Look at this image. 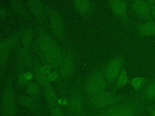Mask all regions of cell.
<instances>
[{"label": "cell", "instance_id": "28", "mask_svg": "<svg viewBox=\"0 0 155 116\" xmlns=\"http://www.w3.org/2000/svg\"><path fill=\"white\" fill-rule=\"evenodd\" d=\"M145 110L149 113L150 116H155V106H147Z\"/></svg>", "mask_w": 155, "mask_h": 116}, {"label": "cell", "instance_id": "4", "mask_svg": "<svg viewBox=\"0 0 155 116\" xmlns=\"http://www.w3.org/2000/svg\"><path fill=\"white\" fill-rule=\"evenodd\" d=\"M107 85L103 70H97L94 72L87 81L86 90L90 94L94 95L105 91Z\"/></svg>", "mask_w": 155, "mask_h": 116}, {"label": "cell", "instance_id": "21", "mask_svg": "<svg viewBox=\"0 0 155 116\" xmlns=\"http://www.w3.org/2000/svg\"><path fill=\"white\" fill-rule=\"evenodd\" d=\"M16 41V38L14 36H11L4 40L0 44V54L9 51L10 48L14 45Z\"/></svg>", "mask_w": 155, "mask_h": 116}, {"label": "cell", "instance_id": "9", "mask_svg": "<svg viewBox=\"0 0 155 116\" xmlns=\"http://www.w3.org/2000/svg\"><path fill=\"white\" fill-rule=\"evenodd\" d=\"M50 25L53 31L58 35L62 36L64 33V21L61 15L56 11H53L50 14Z\"/></svg>", "mask_w": 155, "mask_h": 116}, {"label": "cell", "instance_id": "13", "mask_svg": "<svg viewBox=\"0 0 155 116\" xmlns=\"http://www.w3.org/2000/svg\"><path fill=\"white\" fill-rule=\"evenodd\" d=\"M28 6L31 13L37 17H42L44 14V7L39 0H30L27 2Z\"/></svg>", "mask_w": 155, "mask_h": 116}, {"label": "cell", "instance_id": "20", "mask_svg": "<svg viewBox=\"0 0 155 116\" xmlns=\"http://www.w3.org/2000/svg\"><path fill=\"white\" fill-rule=\"evenodd\" d=\"M147 79L143 77H135L133 78L130 83L136 91H139L146 83Z\"/></svg>", "mask_w": 155, "mask_h": 116}, {"label": "cell", "instance_id": "23", "mask_svg": "<svg viewBox=\"0 0 155 116\" xmlns=\"http://www.w3.org/2000/svg\"><path fill=\"white\" fill-rule=\"evenodd\" d=\"M33 74L31 72H27L21 74L18 79V83L19 85H26L33 78Z\"/></svg>", "mask_w": 155, "mask_h": 116}, {"label": "cell", "instance_id": "7", "mask_svg": "<svg viewBox=\"0 0 155 116\" xmlns=\"http://www.w3.org/2000/svg\"><path fill=\"white\" fill-rule=\"evenodd\" d=\"M129 4L134 12L140 17L150 21H154L151 13V5L148 1H129Z\"/></svg>", "mask_w": 155, "mask_h": 116}, {"label": "cell", "instance_id": "18", "mask_svg": "<svg viewBox=\"0 0 155 116\" xmlns=\"http://www.w3.org/2000/svg\"><path fill=\"white\" fill-rule=\"evenodd\" d=\"M52 40L46 33H42L39 35L38 40V44L41 51L44 54L50 45Z\"/></svg>", "mask_w": 155, "mask_h": 116}, {"label": "cell", "instance_id": "30", "mask_svg": "<svg viewBox=\"0 0 155 116\" xmlns=\"http://www.w3.org/2000/svg\"><path fill=\"white\" fill-rule=\"evenodd\" d=\"M148 2H149V1H148ZM150 4L151 5V13L153 18L155 21V4H151V3H150Z\"/></svg>", "mask_w": 155, "mask_h": 116}, {"label": "cell", "instance_id": "6", "mask_svg": "<svg viewBox=\"0 0 155 116\" xmlns=\"http://www.w3.org/2000/svg\"><path fill=\"white\" fill-rule=\"evenodd\" d=\"M107 2L113 13L126 26L128 27H131L132 22L127 13L129 1L124 0H109Z\"/></svg>", "mask_w": 155, "mask_h": 116}, {"label": "cell", "instance_id": "14", "mask_svg": "<svg viewBox=\"0 0 155 116\" xmlns=\"http://www.w3.org/2000/svg\"><path fill=\"white\" fill-rule=\"evenodd\" d=\"M129 82L130 80H129L127 70L124 66H122L111 92L113 93H116V91L117 89L126 85Z\"/></svg>", "mask_w": 155, "mask_h": 116}, {"label": "cell", "instance_id": "17", "mask_svg": "<svg viewBox=\"0 0 155 116\" xmlns=\"http://www.w3.org/2000/svg\"><path fill=\"white\" fill-rule=\"evenodd\" d=\"M18 102L21 105L31 110H36L38 107L37 102L33 98L24 95L19 96Z\"/></svg>", "mask_w": 155, "mask_h": 116}, {"label": "cell", "instance_id": "27", "mask_svg": "<svg viewBox=\"0 0 155 116\" xmlns=\"http://www.w3.org/2000/svg\"><path fill=\"white\" fill-rule=\"evenodd\" d=\"M58 78V74L56 72H51L47 76V80L49 82H54Z\"/></svg>", "mask_w": 155, "mask_h": 116}, {"label": "cell", "instance_id": "1", "mask_svg": "<svg viewBox=\"0 0 155 116\" xmlns=\"http://www.w3.org/2000/svg\"><path fill=\"white\" fill-rule=\"evenodd\" d=\"M144 101L137 96L102 109L96 116H139L146 109Z\"/></svg>", "mask_w": 155, "mask_h": 116}, {"label": "cell", "instance_id": "22", "mask_svg": "<svg viewBox=\"0 0 155 116\" xmlns=\"http://www.w3.org/2000/svg\"><path fill=\"white\" fill-rule=\"evenodd\" d=\"M33 37V32L31 29H27L23 33L22 36V42L24 47H28L32 42Z\"/></svg>", "mask_w": 155, "mask_h": 116}, {"label": "cell", "instance_id": "3", "mask_svg": "<svg viewBox=\"0 0 155 116\" xmlns=\"http://www.w3.org/2000/svg\"><path fill=\"white\" fill-rule=\"evenodd\" d=\"M125 57L123 55L117 56L111 59L104 69V74L107 83L111 85L117 78L123 66Z\"/></svg>", "mask_w": 155, "mask_h": 116}, {"label": "cell", "instance_id": "26", "mask_svg": "<svg viewBox=\"0 0 155 116\" xmlns=\"http://www.w3.org/2000/svg\"><path fill=\"white\" fill-rule=\"evenodd\" d=\"M51 116H65L64 113L61 109L57 106L52 107L50 111Z\"/></svg>", "mask_w": 155, "mask_h": 116}, {"label": "cell", "instance_id": "2", "mask_svg": "<svg viewBox=\"0 0 155 116\" xmlns=\"http://www.w3.org/2000/svg\"><path fill=\"white\" fill-rule=\"evenodd\" d=\"M130 97L129 95L126 94H116L104 91L92 95L90 97V102L94 108L104 109L124 101Z\"/></svg>", "mask_w": 155, "mask_h": 116}, {"label": "cell", "instance_id": "11", "mask_svg": "<svg viewBox=\"0 0 155 116\" xmlns=\"http://www.w3.org/2000/svg\"><path fill=\"white\" fill-rule=\"evenodd\" d=\"M140 37L155 36V22L147 21L135 27Z\"/></svg>", "mask_w": 155, "mask_h": 116}, {"label": "cell", "instance_id": "24", "mask_svg": "<svg viewBox=\"0 0 155 116\" xmlns=\"http://www.w3.org/2000/svg\"><path fill=\"white\" fill-rule=\"evenodd\" d=\"M11 5L13 10L19 14H23L25 11L24 5L22 1L15 0L11 1Z\"/></svg>", "mask_w": 155, "mask_h": 116}, {"label": "cell", "instance_id": "10", "mask_svg": "<svg viewBox=\"0 0 155 116\" xmlns=\"http://www.w3.org/2000/svg\"><path fill=\"white\" fill-rule=\"evenodd\" d=\"M137 97L144 102L155 100V79L142 88L139 91Z\"/></svg>", "mask_w": 155, "mask_h": 116}, {"label": "cell", "instance_id": "19", "mask_svg": "<svg viewBox=\"0 0 155 116\" xmlns=\"http://www.w3.org/2000/svg\"><path fill=\"white\" fill-rule=\"evenodd\" d=\"M74 4L78 10L82 13H88L92 6L91 2L88 0H76L74 1Z\"/></svg>", "mask_w": 155, "mask_h": 116}, {"label": "cell", "instance_id": "5", "mask_svg": "<svg viewBox=\"0 0 155 116\" xmlns=\"http://www.w3.org/2000/svg\"><path fill=\"white\" fill-rule=\"evenodd\" d=\"M2 116H15L16 107L15 99V92L12 86L7 87L2 96Z\"/></svg>", "mask_w": 155, "mask_h": 116}, {"label": "cell", "instance_id": "16", "mask_svg": "<svg viewBox=\"0 0 155 116\" xmlns=\"http://www.w3.org/2000/svg\"><path fill=\"white\" fill-rule=\"evenodd\" d=\"M44 87V95L47 102L50 106H51V108L55 106L57 102V97L53 88L49 84Z\"/></svg>", "mask_w": 155, "mask_h": 116}, {"label": "cell", "instance_id": "25", "mask_svg": "<svg viewBox=\"0 0 155 116\" xmlns=\"http://www.w3.org/2000/svg\"><path fill=\"white\" fill-rule=\"evenodd\" d=\"M26 91L30 95H35L38 94L39 91V87L35 82H29L26 85Z\"/></svg>", "mask_w": 155, "mask_h": 116}, {"label": "cell", "instance_id": "15", "mask_svg": "<svg viewBox=\"0 0 155 116\" xmlns=\"http://www.w3.org/2000/svg\"><path fill=\"white\" fill-rule=\"evenodd\" d=\"M73 69V60L70 57H67L62 60L60 65V71L62 76H67Z\"/></svg>", "mask_w": 155, "mask_h": 116}, {"label": "cell", "instance_id": "12", "mask_svg": "<svg viewBox=\"0 0 155 116\" xmlns=\"http://www.w3.org/2000/svg\"><path fill=\"white\" fill-rule=\"evenodd\" d=\"M70 112L73 116H81L83 112V103L79 95L71 97L69 106Z\"/></svg>", "mask_w": 155, "mask_h": 116}, {"label": "cell", "instance_id": "8", "mask_svg": "<svg viewBox=\"0 0 155 116\" xmlns=\"http://www.w3.org/2000/svg\"><path fill=\"white\" fill-rule=\"evenodd\" d=\"M44 55L50 65L54 66L60 65L63 60L62 51L58 44L53 40L51 41Z\"/></svg>", "mask_w": 155, "mask_h": 116}, {"label": "cell", "instance_id": "29", "mask_svg": "<svg viewBox=\"0 0 155 116\" xmlns=\"http://www.w3.org/2000/svg\"><path fill=\"white\" fill-rule=\"evenodd\" d=\"M6 16V10L4 6L0 5V19L4 18Z\"/></svg>", "mask_w": 155, "mask_h": 116}]
</instances>
